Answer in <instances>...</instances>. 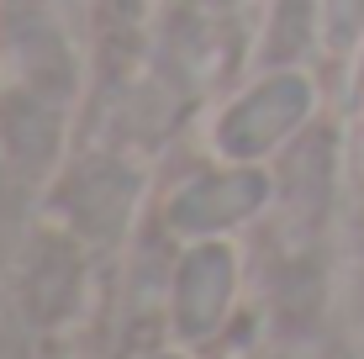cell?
I'll use <instances>...</instances> for the list:
<instances>
[{
    "label": "cell",
    "mask_w": 364,
    "mask_h": 359,
    "mask_svg": "<svg viewBox=\"0 0 364 359\" xmlns=\"http://www.w3.org/2000/svg\"><path fill=\"white\" fill-rule=\"evenodd\" d=\"M132 195H137V180L122 164H85L80 175L69 180L64 206H69V217H74V227H80V232H90V238H111V232L127 222Z\"/></svg>",
    "instance_id": "4"
},
{
    "label": "cell",
    "mask_w": 364,
    "mask_h": 359,
    "mask_svg": "<svg viewBox=\"0 0 364 359\" xmlns=\"http://www.w3.org/2000/svg\"><path fill=\"white\" fill-rule=\"evenodd\" d=\"M159 359H174V354H159Z\"/></svg>",
    "instance_id": "7"
},
{
    "label": "cell",
    "mask_w": 364,
    "mask_h": 359,
    "mask_svg": "<svg viewBox=\"0 0 364 359\" xmlns=\"http://www.w3.org/2000/svg\"><path fill=\"white\" fill-rule=\"evenodd\" d=\"M269 201V180L259 169H222V175H196L164 201V222L180 238H217L232 222H248Z\"/></svg>",
    "instance_id": "2"
},
{
    "label": "cell",
    "mask_w": 364,
    "mask_h": 359,
    "mask_svg": "<svg viewBox=\"0 0 364 359\" xmlns=\"http://www.w3.org/2000/svg\"><path fill=\"white\" fill-rule=\"evenodd\" d=\"M322 6V37H328V48H354L359 32H364V0H317Z\"/></svg>",
    "instance_id": "6"
},
{
    "label": "cell",
    "mask_w": 364,
    "mask_h": 359,
    "mask_svg": "<svg viewBox=\"0 0 364 359\" xmlns=\"http://www.w3.org/2000/svg\"><path fill=\"white\" fill-rule=\"evenodd\" d=\"M311 111V80L296 69H274L259 80L243 101H232L217 117V148L232 164H254V159L274 154Z\"/></svg>",
    "instance_id": "1"
},
{
    "label": "cell",
    "mask_w": 364,
    "mask_h": 359,
    "mask_svg": "<svg viewBox=\"0 0 364 359\" xmlns=\"http://www.w3.org/2000/svg\"><path fill=\"white\" fill-rule=\"evenodd\" d=\"M232 286H237L232 249H222V243H211V238H196L191 249H185L180 269H174V328H180V338L200 343L228 323Z\"/></svg>",
    "instance_id": "3"
},
{
    "label": "cell",
    "mask_w": 364,
    "mask_h": 359,
    "mask_svg": "<svg viewBox=\"0 0 364 359\" xmlns=\"http://www.w3.org/2000/svg\"><path fill=\"white\" fill-rule=\"evenodd\" d=\"M322 32V6L317 0H280L274 6V21H269V37H264V64L269 69H285L317 43Z\"/></svg>",
    "instance_id": "5"
}]
</instances>
